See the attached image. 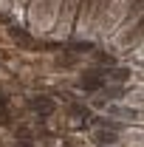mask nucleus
Listing matches in <instances>:
<instances>
[{
    "label": "nucleus",
    "mask_w": 144,
    "mask_h": 147,
    "mask_svg": "<svg viewBox=\"0 0 144 147\" xmlns=\"http://www.w3.org/2000/svg\"><path fill=\"white\" fill-rule=\"evenodd\" d=\"M96 139H99V142H102V144H113V142H116V133H96Z\"/></svg>",
    "instance_id": "1"
}]
</instances>
